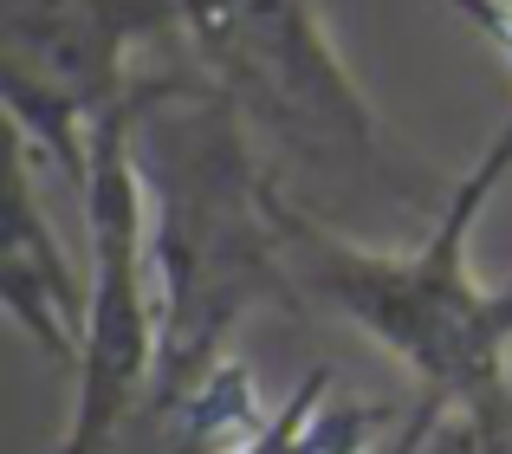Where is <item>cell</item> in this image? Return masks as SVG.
I'll list each match as a JSON object with an SVG mask.
<instances>
[{
	"mask_svg": "<svg viewBox=\"0 0 512 454\" xmlns=\"http://www.w3.org/2000/svg\"><path fill=\"white\" fill-rule=\"evenodd\" d=\"M182 46L292 208L357 240L428 227L454 182L383 124L318 0H182Z\"/></svg>",
	"mask_w": 512,
	"mask_h": 454,
	"instance_id": "6da1fadb",
	"label": "cell"
},
{
	"mask_svg": "<svg viewBox=\"0 0 512 454\" xmlns=\"http://www.w3.org/2000/svg\"><path fill=\"white\" fill-rule=\"evenodd\" d=\"M130 156L143 176L150 266L163 292V377L234 357L253 312L299 305L279 227V182L266 176L234 104L201 65H150L130 91Z\"/></svg>",
	"mask_w": 512,
	"mask_h": 454,
	"instance_id": "7a4b0ae2",
	"label": "cell"
},
{
	"mask_svg": "<svg viewBox=\"0 0 512 454\" xmlns=\"http://www.w3.org/2000/svg\"><path fill=\"white\" fill-rule=\"evenodd\" d=\"M512 176V117L454 176V195L415 240H357L279 195L286 266L305 305L344 318L415 377V409L383 454H422L435 429L474 409L512 370V279L474 273V227Z\"/></svg>",
	"mask_w": 512,
	"mask_h": 454,
	"instance_id": "3957f363",
	"label": "cell"
},
{
	"mask_svg": "<svg viewBox=\"0 0 512 454\" xmlns=\"http://www.w3.org/2000/svg\"><path fill=\"white\" fill-rule=\"evenodd\" d=\"M182 39V0H0V98L13 143L85 195L91 143L137 91V52Z\"/></svg>",
	"mask_w": 512,
	"mask_h": 454,
	"instance_id": "277c9868",
	"label": "cell"
},
{
	"mask_svg": "<svg viewBox=\"0 0 512 454\" xmlns=\"http://www.w3.org/2000/svg\"><path fill=\"white\" fill-rule=\"evenodd\" d=\"M78 208H85V325H78L72 409L52 454H98L150 396L163 364V292L150 266L143 176L130 156V104L91 143Z\"/></svg>",
	"mask_w": 512,
	"mask_h": 454,
	"instance_id": "5b68a950",
	"label": "cell"
},
{
	"mask_svg": "<svg viewBox=\"0 0 512 454\" xmlns=\"http://www.w3.org/2000/svg\"><path fill=\"white\" fill-rule=\"evenodd\" d=\"M0 299L13 325L39 344L59 370L78 364V325H85V266L65 260L46 208H39V156L13 143V215L7 260H0Z\"/></svg>",
	"mask_w": 512,
	"mask_h": 454,
	"instance_id": "8992f818",
	"label": "cell"
},
{
	"mask_svg": "<svg viewBox=\"0 0 512 454\" xmlns=\"http://www.w3.org/2000/svg\"><path fill=\"white\" fill-rule=\"evenodd\" d=\"M396 422V403L383 396H338L331 370L292 390V448L286 454H376V435Z\"/></svg>",
	"mask_w": 512,
	"mask_h": 454,
	"instance_id": "52a82bcc",
	"label": "cell"
},
{
	"mask_svg": "<svg viewBox=\"0 0 512 454\" xmlns=\"http://www.w3.org/2000/svg\"><path fill=\"white\" fill-rule=\"evenodd\" d=\"M422 454H512V370H506V383H493L474 409H461V416L441 422L435 442Z\"/></svg>",
	"mask_w": 512,
	"mask_h": 454,
	"instance_id": "ba28073f",
	"label": "cell"
},
{
	"mask_svg": "<svg viewBox=\"0 0 512 454\" xmlns=\"http://www.w3.org/2000/svg\"><path fill=\"white\" fill-rule=\"evenodd\" d=\"M435 7H448L474 39H487V52L512 72V0H435Z\"/></svg>",
	"mask_w": 512,
	"mask_h": 454,
	"instance_id": "9c48e42d",
	"label": "cell"
},
{
	"mask_svg": "<svg viewBox=\"0 0 512 454\" xmlns=\"http://www.w3.org/2000/svg\"><path fill=\"white\" fill-rule=\"evenodd\" d=\"M286 448H292V396L273 409V422H266V429L253 435V442L240 448V454H286Z\"/></svg>",
	"mask_w": 512,
	"mask_h": 454,
	"instance_id": "30bf717a",
	"label": "cell"
}]
</instances>
